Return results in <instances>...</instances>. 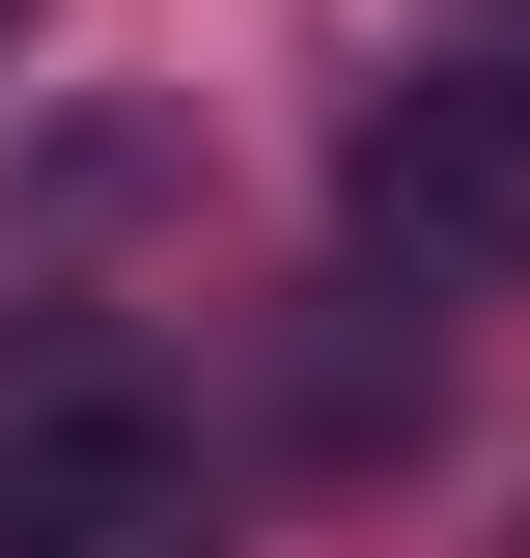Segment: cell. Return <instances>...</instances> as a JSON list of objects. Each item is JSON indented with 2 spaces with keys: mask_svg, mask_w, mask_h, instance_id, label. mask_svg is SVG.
<instances>
[{
  "mask_svg": "<svg viewBox=\"0 0 530 558\" xmlns=\"http://www.w3.org/2000/svg\"><path fill=\"white\" fill-rule=\"evenodd\" d=\"M0 558H224L196 447H168L84 336H0Z\"/></svg>",
  "mask_w": 530,
  "mask_h": 558,
  "instance_id": "6da1fadb",
  "label": "cell"
},
{
  "mask_svg": "<svg viewBox=\"0 0 530 558\" xmlns=\"http://www.w3.org/2000/svg\"><path fill=\"white\" fill-rule=\"evenodd\" d=\"M335 196H363V252H392V279H530V57H419V84H363Z\"/></svg>",
  "mask_w": 530,
  "mask_h": 558,
  "instance_id": "7a4b0ae2",
  "label": "cell"
}]
</instances>
